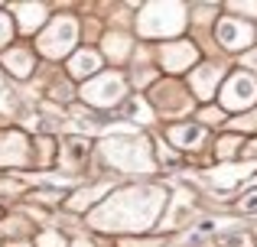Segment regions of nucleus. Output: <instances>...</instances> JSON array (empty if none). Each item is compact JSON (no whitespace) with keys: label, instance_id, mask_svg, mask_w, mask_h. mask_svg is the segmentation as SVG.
<instances>
[{"label":"nucleus","instance_id":"f3484780","mask_svg":"<svg viewBox=\"0 0 257 247\" xmlns=\"http://www.w3.org/2000/svg\"><path fill=\"white\" fill-rule=\"evenodd\" d=\"M170 143H176L179 150H195L205 143V127L202 124H173L170 127Z\"/></svg>","mask_w":257,"mask_h":247},{"label":"nucleus","instance_id":"f8f14e48","mask_svg":"<svg viewBox=\"0 0 257 247\" xmlns=\"http://www.w3.org/2000/svg\"><path fill=\"white\" fill-rule=\"evenodd\" d=\"M88 156H91V140L88 137H82V133H75V137H69L62 143V150L56 153V159L62 163V169L65 172H82L85 166H88Z\"/></svg>","mask_w":257,"mask_h":247},{"label":"nucleus","instance_id":"0eeeda50","mask_svg":"<svg viewBox=\"0 0 257 247\" xmlns=\"http://www.w3.org/2000/svg\"><path fill=\"white\" fill-rule=\"evenodd\" d=\"M215 36H218L221 49L241 52L254 43V26L247 23V20H238V17H221L218 26H215Z\"/></svg>","mask_w":257,"mask_h":247},{"label":"nucleus","instance_id":"a211bd4d","mask_svg":"<svg viewBox=\"0 0 257 247\" xmlns=\"http://www.w3.org/2000/svg\"><path fill=\"white\" fill-rule=\"evenodd\" d=\"M244 172H251V163H247V166L221 163V166H215V169L208 172V185H215V189H234V185L244 179Z\"/></svg>","mask_w":257,"mask_h":247},{"label":"nucleus","instance_id":"6ab92c4d","mask_svg":"<svg viewBox=\"0 0 257 247\" xmlns=\"http://www.w3.org/2000/svg\"><path fill=\"white\" fill-rule=\"evenodd\" d=\"M170 205V215H163V228L166 231H176V228H182V224L192 218V198H186V195H176L173 202H166Z\"/></svg>","mask_w":257,"mask_h":247},{"label":"nucleus","instance_id":"5701e85b","mask_svg":"<svg viewBox=\"0 0 257 247\" xmlns=\"http://www.w3.org/2000/svg\"><path fill=\"white\" fill-rule=\"evenodd\" d=\"M241 146H244V140H241V137H225L218 143V159H221V163H231V159L241 153Z\"/></svg>","mask_w":257,"mask_h":247},{"label":"nucleus","instance_id":"cd10ccee","mask_svg":"<svg viewBox=\"0 0 257 247\" xmlns=\"http://www.w3.org/2000/svg\"><path fill=\"white\" fill-rule=\"evenodd\" d=\"M120 247H163L160 237H124Z\"/></svg>","mask_w":257,"mask_h":247},{"label":"nucleus","instance_id":"bb28decb","mask_svg":"<svg viewBox=\"0 0 257 247\" xmlns=\"http://www.w3.org/2000/svg\"><path fill=\"white\" fill-rule=\"evenodd\" d=\"M238 208L244 211V215H257V189H251V192H244V195H241Z\"/></svg>","mask_w":257,"mask_h":247},{"label":"nucleus","instance_id":"423d86ee","mask_svg":"<svg viewBox=\"0 0 257 247\" xmlns=\"http://www.w3.org/2000/svg\"><path fill=\"white\" fill-rule=\"evenodd\" d=\"M257 104V78L247 72H234L225 78V88H221V111H251Z\"/></svg>","mask_w":257,"mask_h":247},{"label":"nucleus","instance_id":"b1692460","mask_svg":"<svg viewBox=\"0 0 257 247\" xmlns=\"http://www.w3.org/2000/svg\"><path fill=\"white\" fill-rule=\"evenodd\" d=\"M215 244H218V247H251V234H244V231H234V234H215Z\"/></svg>","mask_w":257,"mask_h":247},{"label":"nucleus","instance_id":"2eb2a0df","mask_svg":"<svg viewBox=\"0 0 257 247\" xmlns=\"http://www.w3.org/2000/svg\"><path fill=\"white\" fill-rule=\"evenodd\" d=\"M221 78H225V72L218 69V65H199V69L189 75V88H192V95L199 98V101H208V98L215 95V88L221 85Z\"/></svg>","mask_w":257,"mask_h":247},{"label":"nucleus","instance_id":"1a4fd4ad","mask_svg":"<svg viewBox=\"0 0 257 247\" xmlns=\"http://www.w3.org/2000/svg\"><path fill=\"white\" fill-rule=\"evenodd\" d=\"M153 104L163 114H182V111L192 108V98H189V91L179 82H160L153 88Z\"/></svg>","mask_w":257,"mask_h":247},{"label":"nucleus","instance_id":"dca6fc26","mask_svg":"<svg viewBox=\"0 0 257 247\" xmlns=\"http://www.w3.org/2000/svg\"><path fill=\"white\" fill-rule=\"evenodd\" d=\"M101 72V52L94 49H75L69 59V75L75 78V82H88V78H94Z\"/></svg>","mask_w":257,"mask_h":247},{"label":"nucleus","instance_id":"6e6552de","mask_svg":"<svg viewBox=\"0 0 257 247\" xmlns=\"http://www.w3.org/2000/svg\"><path fill=\"white\" fill-rule=\"evenodd\" d=\"M195 62H199V49H195V43H186V39L166 43L160 49V65H163V72H173V75L189 72Z\"/></svg>","mask_w":257,"mask_h":247},{"label":"nucleus","instance_id":"9d476101","mask_svg":"<svg viewBox=\"0 0 257 247\" xmlns=\"http://www.w3.org/2000/svg\"><path fill=\"white\" fill-rule=\"evenodd\" d=\"M33 159L30 140L20 130H4L0 133V169L4 166H26Z\"/></svg>","mask_w":257,"mask_h":247},{"label":"nucleus","instance_id":"a878e982","mask_svg":"<svg viewBox=\"0 0 257 247\" xmlns=\"http://www.w3.org/2000/svg\"><path fill=\"white\" fill-rule=\"evenodd\" d=\"M33 247H65V237L59 231H43V234H36Z\"/></svg>","mask_w":257,"mask_h":247},{"label":"nucleus","instance_id":"20e7f679","mask_svg":"<svg viewBox=\"0 0 257 247\" xmlns=\"http://www.w3.org/2000/svg\"><path fill=\"white\" fill-rule=\"evenodd\" d=\"M75 46H78V20L75 17H52L39 30V39H36V52L46 59H65L75 52Z\"/></svg>","mask_w":257,"mask_h":247},{"label":"nucleus","instance_id":"473e14b6","mask_svg":"<svg viewBox=\"0 0 257 247\" xmlns=\"http://www.w3.org/2000/svg\"><path fill=\"white\" fill-rule=\"evenodd\" d=\"M244 65H257V52H251V56H244Z\"/></svg>","mask_w":257,"mask_h":247},{"label":"nucleus","instance_id":"2f4dec72","mask_svg":"<svg viewBox=\"0 0 257 247\" xmlns=\"http://www.w3.org/2000/svg\"><path fill=\"white\" fill-rule=\"evenodd\" d=\"M4 247H33V244H30V241H7Z\"/></svg>","mask_w":257,"mask_h":247},{"label":"nucleus","instance_id":"c756f323","mask_svg":"<svg viewBox=\"0 0 257 247\" xmlns=\"http://www.w3.org/2000/svg\"><path fill=\"white\" fill-rule=\"evenodd\" d=\"M231 10L241 17H257V4H231Z\"/></svg>","mask_w":257,"mask_h":247},{"label":"nucleus","instance_id":"393cba45","mask_svg":"<svg viewBox=\"0 0 257 247\" xmlns=\"http://www.w3.org/2000/svg\"><path fill=\"white\" fill-rule=\"evenodd\" d=\"M13 20H10V13L7 10H0V49H10V43H13Z\"/></svg>","mask_w":257,"mask_h":247},{"label":"nucleus","instance_id":"412c9836","mask_svg":"<svg viewBox=\"0 0 257 247\" xmlns=\"http://www.w3.org/2000/svg\"><path fill=\"white\" fill-rule=\"evenodd\" d=\"M124 114L131 117V121L153 124V108L144 101V98H127V101H124Z\"/></svg>","mask_w":257,"mask_h":247},{"label":"nucleus","instance_id":"c85d7f7f","mask_svg":"<svg viewBox=\"0 0 257 247\" xmlns=\"http://www.w3.org/2000/svg\"><path fill=\"white\" fill-rule=\"evenodd\" d=\"M202 121H215V124H218V121H225V111H221V108H205V111H202Z\"/></svg>","mask_w":257,"mask_h":247},{"label":"nucleus","instance_id":"4468645a","mask_svg":"<svg viewBox=\"0 0 257 247\" xmlns=\"http://www.w3.org/2000/svg\"><path fill=\"white\" fill-rule=\"evenodd\" d=\"M114 192V185L111 182H91V185H82V189H75L69 195V211H91V208H98V202H104L107 195Z\"/></svg>","mask_w":257,"mask_h":247},{"label":"nucleus","instance_id":"39448f33","mask_svg":"<svg viewBox=\"0 0 257 247\" xmlns=\"http://www.w3.org/2000/svg\"><path fill=\"white\" fill-rule=\"evenodd\" d=\"M78 98L98 111H111V108L127 101V82H124L120 72H98L94 78H88L82 85Z\"/></svg>","mask_w":257,"mask_h":247},{"label":"nucleus","instance_id":"4be33fe9","mask_svg":"<svg viewBox=\"0 0 257 247\" xmlns=\"http://www.w3.org/2000/svg\"><path fill=\"white\" fill-rule=\"evenodd\" d=\"M52 159H56V140H52V137H39L36 140V156H33V163H36V166H49Z\"/></svg>","mask_w":257,"mask_h":247},{"label":"nucleus","instance_id":"f257e3e1","mask_svg":"<svg viewBox=\"0 0 257 247\" xmlns=\"http://www.w3.org/2000/svg\"><path fill=\"white\" fill-rule=\"evenodd\" d=\"M166 198L170 195L163 185L114 189L98 208L88 211V224L98 231H114V234H147L166 211Z\"/></svg>","mask_w":257,"mask_h":247},{"label":"nucleus","instance_id":"72a5a7b5","mask_svg":"<svg viewBox=\"0 0 257 247\" xmlns=\"http://www.w3.org/2000/svg\"><path fill=\"white\" fill-rule=\"evenodd\" d=\"M0 95H4V72H0Z\"/></svg>","mask_w":257,"mask_h":247},{"label":"nucleus","instance_id":"f03ea898","mask_svg":"<svg viewBox=\"0 0 257 247\" xmlns=\"http://www.w3.org/2000/svg\"><path fill=\"white\" fill-rule=\"evenodd\" d=\"M98 156L104 159L111 169L120 172H153L157 169V159L150 153V143L140 137L134 127H120L117 133H107L98 143Z\"/></svg>","mask_w":257,"mask_h":247},{"label":"nucleus","instance_id":"ddd939ff","mask_svg":"<svg viewBox=\"0 0 257 247\" xmlns=\"http://www.w3.org/2000/svg\"><path fill=\"white\" fill-rule=\"evenodd\" d=\"M0 65H4L13 78L23 82V78H30L33 69H36V52H33L30 46H10V49H4V56H0Z\"/></svg>","mask_w":257,"mask_h":247},{"label":"nucleus","instance_id":"7c9ffc66","mask_svg":"<svg viewBox=\"0 0 257 247\" xmlns=\"http://www.w3.org/2000/svg\"><path fill=\"white\" fill-rule=\"evenodd\" d=\"M72 247H94V244L85 241V237H75V241H72Z\"/></svg>","mask_w":257,"mask_h":247},{"label":"nucleus","instance_id":"9b49d317","mask_svg":"<svg viewBox=\"0 0 257 247\" xmlns=\"http://www.w3.org/2000/svg\"><path fill=\"white\" fill-rule=\"evenodd\" d=\"M10 20H17L13 30H20L23 36H30V33H39L46 23H49V7L46 4H13L10 7Z\"/></svg>","mask_w":257,"mask_h":247},{"label":"nucleus","instance_id":"7ed1b4c3","mask_svg":"<svg viewBox=\"0 0 257 247\" xmlns=\"http://www.w3.org/2000/svg\"><path fill=\"white\" fill-rule=\"evenodd\" d=\"M189 10L182 4H147L137 17V33L147 39H170L179 36L189 23Z\"/></svg>","mask_w":257,"mask_h":247},{"label":"nucleus","instance_id":"aec40b11","mask_svg":"<svg viewBox=\"0 0 257 247\" xmlns=\"http://www.w3.org/2000/svg\"><path fill=\"white\" fill-rule=\"evenodd\" d=\"M104 56L114 59V62L127 59L131 56V36H124V33H107L104 36Z\"/></svg>","mask_w":257,"mask_h":247}]
</instances>
